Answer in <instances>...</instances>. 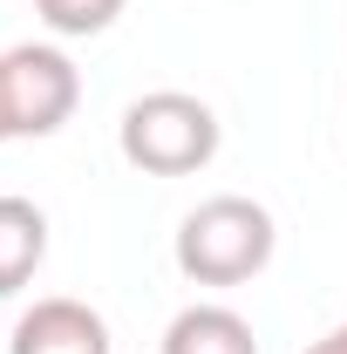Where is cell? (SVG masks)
<instances>
[{
  "instance_id": "277c9868",
  "label": "cell",
  "mask_w": 347,
  "mask_h": 354,
  "mask_svg": "<svg viewBox=\"0 0 347 354\" xmlns=\"http://www.w3.org/2000/svg\"><path fill=\"white\" fill-rule=\"evenodd\" d=\"M7 354H116L109 348V320L88 307V300H68V293H48L14 320V341Z\"/></svg>"
},
{
  "instance_id": "9c48e42d",
  "label": "cell",
  "mask_w": 347,
  "mask_h": 354,
  "mask_svg": "<svg viewBox=\"0 0 347 354\" xmlns=\"http://www.w3.org/2000/svg\"><path fill=\"white\" fill-rule=\"evenodd\" d=\"M0 143H14V130H7V102H0Z\"/></svg>"
},
{
  "instance_id": "5b68a950",
  "label": "cell",
  "mask_w": 347,
  "mask_h": 354,
  "mask_svg": "<svg viewBox=\"0 0 347 354\" xmlns=\"http://www.w3.org/2000/svg\"><path fill=\"white\" fill-rule=\"evenodd\" d=\"M48 259V212L35 198H14L0 191V300L21 293Z\"/></svg>"
},
{
  "instance_id": "52a82bcc",
  "label": "cell",
  "mask_w": 347,
  "mask_h": 354,
  "mask_svg": "<svg viewBox=\"0 0 347 354\" xmlns=\"http://www.w3.org/2000/svg\"><path fill=\"white\" fill-rule=\"evenodd\" d=\"M123 7H130V0H35L41 28H48V35H62V41H88V35H109Z\"/></svg>"
},
{
  "instance_id": "ba28073f",
  "label": "cell",
  "mask_w": 347,
  "mask_h": 354,
  "mask_svg": "<svg viewBox=\"0 0 347 354\" xmlns=\"http://www.w3.org/2000/svg\"><path fill=\"white\" fill-rule=\"evenodd\" d=\"M306 354H347V320H341V327H327V334H320Z\"/></svg>"
},
{
  "instance_id": "3957f363",
  "label": "cell",
  "mask_w": 347,
  "mask_h": 354,
  "mask_svg": "<svg viewBox=\"0 0 347 354\" xmlns=\"http://www.w3.org/2000/svg\"><path fill=\"white\" fill-rule=\"evenodd\" d=\"M0 102L14 136H55L82 102V75L55 41H21L0 55Z\"/></svg>"
},
{
  "instance_id": "8992f818",
  "label": "cell",
  "mask_w": 347,
  "mask_h": 354,
  "mask_svg": "<svg viewBox=\"0 0 347 354\" xmlns=\"http://www.w3.org/2000/svg\"><path fill=\"white\" fill-rule=\"evenodd\" d=\"M164 354H259V334H252V320L238 307L198 300L164 327Z\"/></svg>"
},
{
  "instance_id": "6da1fadb",
  "label": "cell",
  "mask_w": 347,
  "mask_h": 354,
  "mask_svg": "<svg viewBox=\"0 0 347 354\" xmlns=\"http://www.w3.org/2000/svg\"><path fill=\"white\" fill-rule=\"evenodd\" d=\"M279 252V225L259 198H238V191H218L198 212H184L177 225V272L191 286H245L259 279Z\"/></svg>"
},
{
  "instance_id": "7a4b0ae2",
  "label": "cell",
  "mask_w": 347,
  "mask_h": 354,
  "mask_svg": "<svg viewBox=\"0 0 347 354\" xmlns=\"http://www.w3.org/2000/svg\"><path fill=\"white\" fill-rule=\"evenodd\" d=\"M116 150L143 177H191L218 157V109L191 88H150L123 109Z\"/></svg>"
}]
</instances>
